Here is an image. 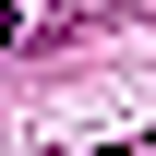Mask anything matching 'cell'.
I'll return each instance as SVG.
<instances>
[{"mask_svg": "<svg viewBox=\"0 0 156 156\" xmlns=\"http://www.w3.org/2000/svg\"><path fill=\"white\" fill-rule=\"evenodd\" d=\"M0 48H12V0H0Z\"/></svg>", "mask_w": 156, "mask_h": 156, "instance_id": "obj_1", "label": "cell"}]
</instances>
